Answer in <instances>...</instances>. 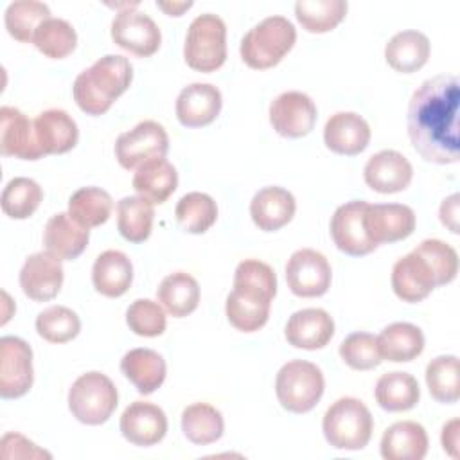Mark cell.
I'll use <instances>...</instances> for the list:
<instances>
[{"instance_id":"6da1fadb","label":"cell","mask_w":460,"mask_h":460,"mask_svg":"<svg viewBox=\"0 0 460 460\" xmlns=\"http://www.w3.org/2000/svg\"><path fill=\"white\" fill-rule=\"evenodd\" d=\"M458 108L460 83L456 75H435L413 92L406 124L410 142L422 160L440 165L458 162Z\"/></svg>"},{"instance_id":"7a4b0ae2","label":"cell","mask_w":460,"mask_h":460,"mask_svg":"<svg viewBox=\"0 0 460 460\" xmlns=\"http://www.w3.org/2000/svg\"><path fill=\"white\" fill-rule=\"evenodd\" d=\"M275 295L277 275L273 268L259 259L241 261L234 273V289L225 304L230 325L241 332L259 331L270 318Z\"/></svg>"},{"instance_id":"3957f363","label":"cell","mask_w":460,"mask_h":460,"mask_svg":"<svg viewBox=\"0 0 460 460\" xmlns=\"http://www.w3.org/2000/svg\"><path fill=\"white\" fill-rule=\"evenodd\" d=\"M133 66L128 58L108 54L83 70L72 86L74 101L86 115H102L129 88Z\"/></svg>"},{"instance_id":"277c9868","label":"cell","mask_w":460,"mask_h":460,"mask_svg":"<svg viewBox=\"0 0 460 460\" xmlns=\"http://www.w3.org/2000/svg\"><path fill=\"white\" fill-rule=\"evenodd\" d=\"M296 41L295 25L284 16H268L253 25L241 40V58L255 70H266L280 63Z\"/></svg>"},{"instance_id":"5b68a950","label":"cell","mask_w":460,"mask_h":460,"mask_svg":"<svg viewBox=\"0 0 460 460\" xmlns=\"http://www.w3.org/2000/svg\"><path fill=\"white\" fill-rule=\"evenodd\" d=\"M322 429L334 449L359 451L370 442L374 420L370 410L359 399L340 397L327 408Z\"/></svg>"},{"instance_id":"8992f818","label":"cell","mask_w":460,"mask_h":460,"mask_svg":"<svg viewBox=\"0 0 460 460\" xmlns=\"http://www.w3.org/2000/svg\"><path fill=\"white\" fill-rule=\"evenodd\" d=\"M322 370L304 359H293L280 367L275 379V394L280 406L291 413L311 411L323 395Z\"/></svg>"},{"instance_id":"52a82bcc","label":"cell","mask_w":460,"mask_h":460,"mask_svg":"<svg viewBox=\"0 0 460 460\" xmlns=\"http://www.w3.org/2000/svg\"><path fill=\"white\" fill-rule=\"evenodd\" d=\"M185 63L198 72H214L226 59V25L221 16L205 13L196 16L185 36Z\"/></svg>"},{"instance_id":"ba28073f","label":"cell","mask_w":460,"mask_h":460,"mask_svg":"<svg viewBox=\"0 0 460 460\" xmlns=\"http://www.w3.org/2000/svg\"><path fill=\"white\" fill-rule=\"evenodd\" d=\"M119 404V394L113 381L101 372L79 376L68 390V408L72 415L88 426L106 422Z\"/></svg>"},{"instance_id":"9c48e42d","label":"cell","mask_w":460,"mask_h":460,"mask_svg":"<svg viewBox=\"0 0 460 460\" xmlns=\"http://www.w3.org/2000/svg\"><path fill=\"white\" fill-rule=\"evenodd\" d=\"M169 151V137L156 120H142L133 129L120 133L115 142V158L120 167L131 171L151 158H164Z\"/></svg>"},{"instance_id":"30bf717a","label":"cell","mask_w":460,"mask_h":460,"mask_svg":"<svg viewBox=\"0 0 460 460\" xmlns=\"http://www.w3.org/2000/svg\"><path fill=\"white\" fill-rule=\"evenodd\" d=\"M331 277L329 261L313 248H300L288 259L286 282L296 296L313 298L325 295L331 288Z\"/></svg>"},{"instance_id":"8fae6325","label":"cell","mask_w":460,"mask_h":460,"mask_svg":"<svg viewBox=\"0 0 460 460\" xmlns=\"http://www.w3.org/2000/svg\"><path fill=\"white\" fill-rule=\"evenodd\" d=\"M34 381L32 349L18 336L0 338V395L18 399L25 395Z\"/></svg>"},{"instance_id":"7c38bea8","label":"cell","mask_w":460,"mask_h":460,"mask_svg":"<svg viewBox=\"0 0 460 460\" xmlns=\"http://www.w3.org/2000/svg\"><path fill=\"white\" fill-rule=\"evenodd\" d=\"M111 40L120 49L138 56H153L162 43L158 25L146 13L137 9H120L111 22Z\"/></svg>"},{"instance_id":"4fadbf2b","label":"cell","mask_w":460,"mask_h":460,"mask_svg":"<svg viewBox=\"0 0 460 460\" xmlns=\"http://www.w3.org/2000/svg\"><path fill=\"white\" fill-rule=\"evenodd\" d=\"M270 122L286 138H300L313 131L316 122V104L304 92H284L270 104Z\"/></svg>"},{"instance_id":"5bb4252c","label":"cell","mask_w":460,"mask_h":460,"mask_svg":"<svg viewBox=\"0 0 460 460\" xmlns=\"http://www.w3.org/2000/svg\"><path fill=\"white\" fill-rule=\"evenodd\" d=\"M363 226L376 246L402 241L415 230V212L402 203H368Z\"/></svg>"},{"instance_id":"9a60e30c","label":"cell","mask_w":460,"mask_h":460,"mask_svg":"<svg viewBox=\"0 0 460 460\" xmlns=\"http://www.w3.org/2000/svg\"><path fill=\"white\" fill-rule=\"evenodd\" d=\"M367 205L368 203L361 199L347 201L340 205L331 217V237L336 248L350 257H361L377 248L363 226Z\"/></svg>"},{"instance_id":"2e32d148","label":"cell","mask_w":460,"mask_h":460,"mask_svg":"<svg viewBox=\"0 0 460 460\" xmlns=\"http://www.w3.org/2000/svg\"><path fill=\"white\" fill-rule=\"evenodd\" d=\"M63 286L61 259L50 252H36L29 255L20 270V288L34 302L52 300Z\"/></svg>"},{"instance_id":"e0dca14e","label":"cell","mask_w":460,"mask_h":460,"mask_svg":"<svg viewBox=\"0 0 460 460\" xmlns=\"http://www.w3.org/2000/svg\"><path fill=\"white\" fill-rule=\"evenodd\" d=\"M0 153L20 160H40L45 156L36 140L34 120L18 108H0Z\"/></svg>"},{"instance_id":"ac0fdd59","label":"cell","mask_w":460,"mask_h":460,"mask_svg":"<svg viewBox=\"0 0 460 460\" xmlns=\"http://www.w3.org/2000/svg\"><path fill=\"white\" fill-rule=\"evenodd\" d=\"M363 178L372 190L395 194L411 183L413 167L402 153L395 149H383L367 160Z\"/></svg>"},{"instance_id":"d6986e66","label":"cell","mask_w":460,"mask_h":460,"mask_svg":"<svg viewBox=\"0 0 460 460\" xmlns=\"http://www.w3.org/2000/svg\"><path fill=\"white\" fill-rule=\"evenodd\" d=\"M120 433L135 446H155L167 433L165 411L147 401L131 402L120 415Z\"/></svg>"},{"instance_id":"ffe728a7","label":"cell","mask_w":460,"mask_h":460,"mask_svg":"<svg viewBox=\"0 0 460 460\" xmlns=\"http://www.w3.org/2000/svg\"><path fill=\"white\" fill-rule=\"evenodd\" d=\"M390 280L394 293L408 304L422 302L437 288L433 270L417 252H410L394 264Z\"/></svg>"},{"instance_id":"44dd1931","label":"cell","mask_w":460,"mask_h":460,"mask_svg":"<svg viewBox=\"0 0 460 460\" xmlns=\"http://www.w3.org/2000/svg\"><path fill=\"white\" fill-rule=\"evenodd\" d=\"M334 334L332 316L320 307H307L295 311L284 329L289 345L304 350L323 349Z\"/></svg>"},{"instance_id":"7402d4cb","label":"cell","mask_w":460,"mask_h":460,"mask_svg":"<svg viewBox=\"0 0 460 460\" xmlns=\"http://www.w3.org/2000/svg\"><path fill=\"white\" fill-rule=\"evenodd\" d=\"M221 92L210 83L187 84L176 97V117L185 128H203L221 111Z\"/></svg>"},{"instance_id":"603a6c76","label":"cell","mask_w":460,"mask_h":460,"mask_svg":"<svg viewBox=\"0 0 460 460\" xmlns=\"http://www.w3.org/2000/svg\"><path fill=\"white\" fill-rule=\"evenodd\" d=\"M323 142L332 153L345 156L359 155L370 142V126L359 113L338 111L325 122Z\"/></svg>"},{"instance_id":"cb8c5ba5","label":"cell","mask_w":460,"mask_h":460,"mask_svg":"<svg viewBox=\"0 0 460 460\" xmlns=\"http://www.w3.org/2000/svg\"><path fill=\"white\" fill-rule=\"evenodd\" d=\"M295 210V196L279 185H270L257 190L250 201L252 221L262 232H275L282 228L293 219Z\"/></svg>"},{"instance_id":"d4e9b609","label":"cell","mask_w":460,"mask_h":460,"mask_svg":"<svg viewBox=\"0 0 460 460\" xmlns=\"http://www.w3.org/2000/svg\"><path fill=\"white\" fill-rule=\"evenodd\" d=\"M90 230L70 217L68 212L54 214L43 230V244L47 252L61 261L77 259L88 246Z\"/></svg>"},{"instance_id":"484cf974","label":"cell","mask_w":460,"mask_h":460,"mask_svg":"<svg viewBox=\"0 0 460 460\" xmlns=\"http://www.w3.org/2000/svg\"><path fill=\"white\" fill-rule=\"evenodd\" d=\"M36 140L43 155H63L75 147L79 138V129L75 120L58 108L45 110L34 119Z\"/></svg>"},{"instance_id":"4316f807","label":"cell","mask_w":460,"mask_h":460,"mask_svg":"<svg viewBox=\"0 0 460 460\" xmlns=\"http://www.w3.org/2000/svg\"><path fill=\"white\" fill-rule=\"evenodd\" d=\"M385 460H422L428 453V433L413 420L394 422L381 437Z\"/></svg>"},{"instance_id":"83f0119b","label":"cell","mask_w":460,"mask_h":460,"mask_svg":"<svg viewBox=\"0 0 460 460\" xmlns=\"http://www.w3.org/2000/svg\"><path fill=\"white\" fill-rule=\"evenodd\" d=\"M93 288L108 296H122L133 282V264L124 252L106 250L102 252L92 268Z\"/></svg>"},{"instance_id":"f1b7e54d","label":"cell","mask_w":460,"mask_h":460,"mask_svg":"<svg viewBox=\"0 0 460 460\" xmlns=\"http://www.w3.org/2000/svg\"><path fill=\"white\" fill-rule=\"evenodd\" d=\"M429 40L424 32L408 29L394 34L385 47L386 63L401 74H413L422 68L429 58Z\"/></svg>"},{"instance_id":"f546056e","label":"cell","mask_w":460,"mask_h":460,"mask_svg":"<svg viewBox=\"0 0 460 460\" xmlns=\"http://www.w3.org/2000/svg\"><path fill=\"white\" fill-rule=\"evenodd\" d=\"M122 374L142 395L153 394L165 381V359L153 349H131L120 359Z\"/></svg>"},{"instance_id":"4dcf8cb0","label":"cell","mask_w":460,"mask_h":460,"mask_svg":"<svg viewBox=\"0 0 460 460\" xmlns=\"http://www.w3.org/2000/svg\"><path fill=\"white\" fill-rule=\"evenodd\" d=\"M376 340L381 359L394 363L411 361L424 350V334L410 322H395L386 325L379 336H376Z\"/></svg>"},{"instance_id":"1f68e13d","label":"cell","mask_w":460,"mask_h":460,"mask_svg":"<svg viewBox=\"0 0 460 460\" xmlns=\"http://www.w3.org/2000/svg\"><path fill=\"white\" fill-rule=\"evenodd\" d=\"M178 187V172L165 158H151L137 167L133 189L138 196L155 203H164Z\"/></svg>"},{"instance_id":"d6a6232c","label":"cell","mask_w":460,"mask_h":460,"mask_svg":"<svg viewBox=\"0 0 460 460\" xmlns=\"http://www.w3.org/2000/svg\"><path fill=\"white\" fill-rule=\"evenodd\" d=\"M156 298L165 313L174 318H183L190 314L199 304L198 280L185 271H174L160 282Z\"/></svg>"},{"instance_id":"836d02e7","label":"cell","mask_w":460,"mask_h":460,"mask_svg":"<svg viewBox=\"0 0 460 460\" xmlns=\"http://www.w3.org/2000/svg\"><path fill=\"white\" fill-rule=\"evenodd\" d=\"M376 402L386 411L411 410L420 399V388L417 379L401 370L383 374L376 383Z\"/></svg>"},{"instance_id":"e575fe53","label":"cell","mask_w":460,"mask_h":460,"mask_svg":"<svg viewBox=\"0 0 460 460\" xmlns=\"http://www.w3.org/2000/svg\"><path fill=\"white\" fill-rule=\"evenodd\" d=\"M155 208L142 196H126L117 203V228L129 243H144L153 230Z\"/></svg>"},{"instance_id":"d590c367","label":"cell","mask_w":460,"mask_h":460,"mask_svg":"<svg viewBox=\"0 0 460 460\" xmlns=\"http://www.w3.org/2000/svg\"><path fill=\"white\" fill-rule=\"evenodd\" d=\"M181 431L192 444L207 446L223 437L225 420L212 404L194 402L181 411Z\"/></svg>"},{"instance_id":"8d00e7d4","label":"cell","mask_w":460,"mask_h":460,"mask_svg":"<svg viewBox=\"0 0 460 460\" xmlns=\"http://www.w3.org/2000/svg\"><path fill=\"white\" fill-rule=\"evenodd\" d=\"M113 210L111 196L101 187H81L68 199V214L84 228L104 225Z\"/></svg>"},{"instance_id":"74e56055","label":"cell","mask_w":460,"mask_h":460,"mask_svg":"<svg viewBox=\"0 0 460 460\" xmlns=\"http://www.w3.org/2000/svg\"><path fill=\"white\" fill-rule=\"evenodd\" d=\"M49 18H52L49 5L38 0L11 2L4 14L7 32L22 43H32L38 27Z\"/></svg>"},{"instance_id":"f35d334b","label":"cell","mask_w":460,"mask_h":460,"mask_svg":"<svg viewBox=\"0 0 460 460\" xmlns=\"http://www.w3.org/2000/svg\"><path fill=\"white\" fill-rule=\"evenodd\" d=\"M345 0H298L295 14L302 29L313 34L332 31L347 14Z\"/></svg>"},{"instance_id":"ab89813d","label":"cell","mask_w":460,"mask_h":460,"mask_svg":"<svg viewBox=\"0 0 460 460\" xmlns=\"http://www.w3.org/2000/svg\"><path fill=\"white\" fill-rule=\"evenodd\" d=\"M426 385L431 397L444 404H453L460 397L458 358L453 354L437 356L426 367Z\"/></svg>"},{"instance_id":"60d3db41","label":"cell","mask_w":460,"mask_h":460,"mask_svg":"<svg viewBox=\"0 0 460 460\" xmlns=\"http://www.w3.org/2000/svg\"><path fill=\"white\" fill-rule=\"evenodd\" d=\"M43 199L41 187L25 176H16L9 180L2 190L0 205L5 216L13 219L31 217Z\"/></svg>"},{"instance_id":"b9f144b4","label":"cell","mask_w":460,"mask_h":460,"mask_svg":"<svg viewBox=\"0 0 460 460\" xmlns=\"http://www.w3.org/2000/svg\"><path fill=\"white\" fill-rule=\"evenodd\" d=\"M180 226L189 234H205L217 219V205L205 192H189L174 208Z\"/></svg>"},{"instance_id":"7bdbcfd3","label":"cell","mask_w":460,"mask_h":460,"mask_svg":"<svg viewBox=\"0 0 460 460\" xmlns=\"http://www.w3.org/2000/svg\"><path fill=\"white\" fill-rule=\"evenodd\" d=\"M34 47L47 58L63 59L75 49L77 34L72 23L63 18H49L45 20L32 40Z\"/></svg>"},{"instance_id":"ee69618b","label":"cell","mask_w":460,"mask_h":460,"mask_svg":"<svg viewBox=\"0 0 460 460\" xmlns=\"http://www.w3.org/2000/svg\"><path fill=\"white\" fill-rule=\"evenodd\" d=\"M36 331L49 343H66L81 331L79 316L65 305H50L36 316Z\"/></svg>"},{"instance_id":"f6af8a7d","label":"cell","mask_w":460,"mask_h":460,"mask_svg":"<svg viewBox=\"0 0 460 460\" xmlns=\"http://www.w3.org/2000/svg\"><path fill=\"white\" fill-rule=\"evenodd\" d=\"M413 252H417L433 270L437 286H446L455 280L458 273L456 250L440 239H424Z\"/></svg>"},{"instance_id":"bcb514c9","label":"cell","mask_w":460,"mask_h":460,"mask_svg":"<svg viewBox=\"0 0 460 460\" xmlns=\"http://www.w3.org/2000/svg\"><path fill=\"white\" fill-rule=\"evenodd\" d=\"M126 323L138 336H160L167 325L165 309L149 298H137L126 311Z\"/></svg>"},{"instance_id":"7dc6e473","label":"cell","mask_w":460,"mask_h":460,"mask_svg":"<svg viewBox=\"0 0 460 460\" xmlns=\"http://www.w3.org/2000/svg\"><path fill=\"white\" fill-rule=\"evenodd\" d=\"M340 356L354 370H372L383 361L377 350V340L370 332H352L340 343Z\"/></svg>"},{"instance_id":"c3c4849f","label":"cell","mask_w":460,"mask_h":460,"mask_svg":"<svg viewBox=\"0 0 460 460\" xmlns=\"http://www.w3.org/2000/svg\"><path fill=\"white\" fill-rule=\"evenodd\" d=\"M2 456L4 458H50V453L40 449L34 442L20 433H5L2 437Z\"/></svg>"},{"instance_id":"681fc988","label":"cell","mask_w":460,"mask_h":460,"mask_svg":"<svg viewBox=\"0 0 460 460\" xmlns=\"http://www.w3.org/2000/svg\"><path fill=\"white\" fill-rule=\"evenodd\" d=\"M438 217L444 226H447L453 234H458V194H451L442 201Z\"/></svg>"},{"instance_id":"f907efd6","label":"cell","mask_w":460,"mask_h":460,"mask_svg":"<svg viewBox=\"0 0 460 460\" xmlns=\"http://www.w3.org/2000/svg\"><path fill=\"white\" fill-rule=\"evenodd\" d=\"M460 428V420L458 419H451L449 422L444 424L442 428V435H440V442H442V447L447 455H451L453 458H458V431Z\"/></svg>"},{"instance_id":"816d5d0a","label":"cell","mask_w":460,"mask_h":460,"mask_svg":"<svg viewBox=\"0 0 460 460\" xmlns=\"http://www.w3.org/2000/svg\"><path fill=\"white\" fill-rule=\"evenodd\" d=\"M156 5L169 16H181L187 9L192 7V2H156Z\"/></svg>"}]
</instances>
